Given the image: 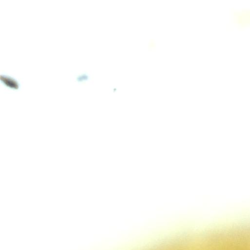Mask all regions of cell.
I'll return each instance as SVG.
<instances>
[{
  "mask_svg": "<svg viewBox=\"0 0 250 250\" xmlns=\"http://www.w3.org/2000/svg\"><path fill=\"white\" fill-rule=\"evenodd\" d=\"M1 80L5 84L7 85V86H10L11 88H14L16 89L18 86V85H17V83H16L15 81L13 80L11 78H7V77H4L3 78L2 77H1Z\"/></svg>",
  "mask_w": 250,
  "mask_h": 250,
  "instance_id": "cell-1",
  "label": "cell"
}]
</instances>
